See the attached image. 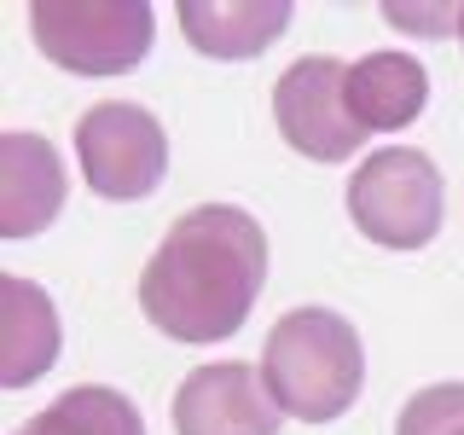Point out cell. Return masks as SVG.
<instances>
[{
    "label": "cell",
    "instance_id": "2",
    "mask_svg": "<svg viewBox=\"0 0 464 435\" xmlns=\"http://www.w3.org/2000/svg\"><path fill=\"white\" fill-rule=\"evenodd\" d=\"M261 383L285 418L337 424L366 389V348L337 308H290L261 343Z\"/></svg>",
    "mask_w": 464,
    "mask_h": 435
},
{
    "label": "cell",
    "instance_id": "7",
    "mask_svg": "<svg viewBox=\"0 0 464 435\" xmlns=\"http://www.w3.org/2000/svg\"><path fill=\"white\" fill-rule=\"evenodd\" d=\"M174 435H279V401L267 395L256 366L209 360L174 389Z\"/></svg>",
    "mask_w": 464,
    "mask_h": 435
},
{
    "label": "cell",
    "instance_id": "8",
    "mask_svg": "<svg viewBox=\"0 0 464 435\" xmlns=\"http://www.w3.org/2000/svg\"><path fill=\"white\" fill-rule=\"evenodd\" d=\"M64 163L41 134H0V238H35L64 209Z\"/></svg>",
    "mask_w": 464,
    "mask_h": 435
},
{
    "label": "cell",
    "instance_id": "6",
    "mask_svg": "<svg viewBox=\"0 0 464 435\" xmlns=\"http://www.w3.org/2000/svg\"><path fill=\"white\" fill-rule=\"evenodd\" d=\"M273 122L285 145L308 163H348L372 134L348 111V64L331 53H308L273 82Z\"/></svg>",
    "mask_w": 464,
    "mask_h": 435
},
{
    "label": "cell",
    "instance_id": "10",
    "mask_svg": "<svg viewBox=\"0 0 464 435\" xmlns=\"http://www.w3.org/2000/svg\"><path fill=\"white\" fill-rule=\"evenodd\" d=\"M290 0H180V29L203 58H261L290 29Z\"/></svg>",
    "mask_w": 464,
    "mask_h": 435
},
{
    "label": "cell",
    "instance_id": "11",
    "mask_svg": "<svg viewBox=\"0 0 464 435\" xmlns=\"http://www.w3.org/2000/svg\"><path fill=\"white\" fill-rule=\"evenodd\" d=\"M58 308L24 273H6V331H0V389H29L41 372L58 366Z\"/></svg>",
    "mask_w": 464,
    "mask_h": 435
},
{
    "label": "cell",
    "instance_id": "3",
    "mask_svg": "<svg viewBox=\"0 0 464 435\" xmlns=\"http://www.w3.org/2000/svg\"><path fill=\"white\" fill-rule=\"evenodd\" d=\"M29 29L47 64L70 76H128L157 41L151 0H35Z\"/></svg>",
    "mask_w": 464,
    "mask_h": 435
},
{
    "label": "cell",
    "instance_id": "5",
    "mask_svg": "<svg viewBox=\"0 0 464 435\" xmlns=\"http://www.w3.org/2000/svg\"><path fill=\"white\" fill-rule=\"evenodd\" d=\"M76 163L93 198L105 203H140L169 174V134L134 99H99L76 122Z\"/></svg>",
    "mask_w": 464,
    "mask_h": 435
},
{
    "label": "cell",
    "instance_id": "4",
    "mask_svg": "<svg viewBox=\"0 0 464 435\" xmlns=\"http://www.w3.org/2000/svg\"><path fill=\"white\" fill-rule=\"evenodd\" d=\"M441 169L418 145H383L348 174V221L383 250H424L441 232Z\"/></svg>",
    "mask_w": 464,
    "mask_h": 435
},
{
    "label": "cell",
    "instance_id": "1",
    "mask_svg": "<svg viewBox=\"0 0 464 435\" xmlns=\"http://www.w3.org/2000/svg\"><path fill=\"white\" fill-rule=\"evenodd\" d=\"M267 285V232L238 203L174 215L140 273V308L174 343H227Z\"/></svg>",
    "mask_w": 464,
    "mask_h": 435
},
{
    "label": "cell",
    "instance_id": "13",
    "mask_svg": "<svg viewBox=\"0 0 464 435\" xmlns=\"http://www.w3.org/2000/svg\"><path fill=\"white\" fill-rule=\"evenodd\" d=\"M395 435H464V383H430L401 406Z\"/></svg>",
    "mask_w": 464,
    "mask_h": 435
},
{
    "label": "cell",
    "instance_id": "9",
    "mask_svg": "<svg viewBox=\"0 0 464 435\" xmlns=\"http://www.w3.org/2000/svg\"><path fill=\"white\" fill-rule=\"evenodd\" d=\"M430 105V76L412 53L383 47L348 64V111L366 134H395V128H412Z\"/></svg>",
    "mask_w": 464,
    "mask_h": 435
},
{
    "label": "cell",
    "instance_id": "14",
    "mask_svg": "<svg viewBox=\"0 0 464 435\" xmlns=\"http://www.w3.org/2000/svg\"><path fill=\"white\" fill-rule=\"evenodd\" d=\"M453 35H459V41H464V6H459V29H453Z\"/></svg>",
    "mask_w": 464,
    "mask_h": 435
},
{
    "label": "cell",
    "instance_id": "12",
    "mask_svg": "<svg viewBox=\"0 0 464 435\" xmlns=\"http://www.w3.org/2000/svg\"><path fill=\"white\" fill-rule=\"evenodd\" d=\"M12 435H145L140 406L111 383H76L35 418H24Z\"/></svg>",
    "mask_w": 464,
    "mask_h": 435
}]
</instances>
